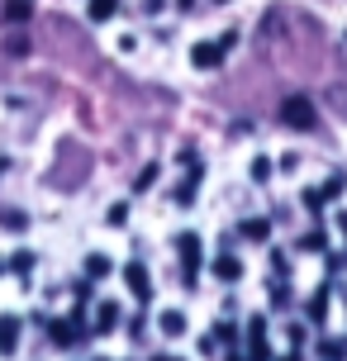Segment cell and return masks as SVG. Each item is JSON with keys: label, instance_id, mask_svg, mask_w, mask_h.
Returning a JSON list of instances; mask_svg holds the SVG:
<instances>
[{"label": "cell", "instance_id": "1", "mask_svg": "<svg viewBox=\"0 0 347 361\" xmlns=\"http://www.w3.org/2000/svg\"><path fill=\"white\" fill-rule=\"evenodd\" d=\"M281 119L291 128H314V105H310V95H286L281 100Z\"/></svg>", "mask_w": 347, "mask_h": 361}, {"label": "cell", "instance_id": "2", "mask_svg": "<svg viewBox=\"0 0 347 361\" xmlns=\"http://www.w3.org/2000/svg\"><path fill=\"white\" fill-rule=\"evenodd\" d=\"M176 252H181L185 286H195V271H200V238H195V233H181V238H176Z\"/></svg>", "mask_w": 347, "mask_h": 361}, {"label": "cell", "instance_id": "3", "mask_svg": "<svg viewBox=\"0 0 347 361\" xmlns=\"http://www.w3.org/2000/svg\"><path fill=\"white\" fill-rule=\"evenodd\" d=\"M219 62H224L219 38H214V43H195V48H190V67H200V72H214Z\"/></svg>", "mask_w": 347, "mask_h": 361}, {"label": "cell", "instance_id": "4", "mask_svg": "<svg viewBox=\"0 0 347 361\" xmlns=\"http://www.w3.org/2000/svg\"><path fill=\"white\" fill-rule=\"evenodd\" d=\"M248 343H252L248 361H272V352H267V319H252L248 324Z\"/></svg>", "mask_w": 347, "mask_h": 361}, {"label": "cell", "instance_id": "5", "mask_svg": "<svg viewBox=\"0 0 347 361\" xmlns=\"http://www.w3.org/2000/svg\"><path fill=\"white\" fill-rule=\"evenodd\" d=\"M19 328H24L19 314H0V352H5V357L19 347Z\"/></svg>", "mask_w": 347, "mask_h": 361}, {"label": "cell", "instance_id": "6", "mask_svg": "<svg viewBox=\"0 0 347 361\" xmlns=\"http://www.w3.org/2000/svg\"><path fill=\"white\" fill-rule=\"evenodd\" d=\"M48 338H53L57 347H72L76 338H81V324H76V319H53V324H48Z\"/></svg>", "mask_w": 347, "mask_h": 361}, {"label": "cell", "instance_id": "7", "mask_svg": "<svg viewBox=\"0 0 347 361\" xmlns=\"http://www.w3.org/2000/svg\"><path fill=\"white\" fill-rule=\"evenodd\" d=\"M124 281H128V290H133V300H147V295H152V281H147V271L138 267V262L124 267Z\"/></svg>", "mask_w": 347, "mask_h": 361}, {"label": "cell", "instance_id": "8", "mask_svg": "<svg viewBox=\"0 0 347 361\" xmlns=\"http://www.w3.org/2000/svg\"><path fill=\"white\" fill-rule=\"evenodd\" d=\"M214 276H219V281H229V286H233V281H243V262H238L233 252L214 257Z\"/></svg>", "mask_w": 347, "mask_h": 361}, {"label": "cell", "instance_id": "9", "mask_svg": "<svg viewBox=\"0 0 347 361\" xmlns=\"http://www.w3.org/2000/svg\"><path fill=\"white\" fill-rule=\"evenodd\" d=\"M238 233L248 238V243H267V238H272V219H243Z\"/></svg>", "mask_w": 347, "mask_h": 361}, {"label": "cell", "instance_id": "10", "mask_svg": "<svg viewBox=\"0 0 347 361\" xmlns=\"http://www.w3.org/2000/svg\"><path fill=\"white\" fill-rule=\"evenodd\" d=\"M0 15L10 19V24H29V19H34V5H29V0H5Z\"/></svg>", "mask_w": 347, "mask_h": 361}, {"label": "cell", "instance_id": "11", "mask_svg": "<svg viewBox=\"0 0 347 361\" xmlns=\"http://www.w3.org/2000/svg\"><path fill=\"white\" fill-rule=\"evenodd\" d=\"M86 15H91V24H110V19L119 15V0H91Z\"/></svg>", "mask_w": 347, "mask_h": 361}, {"label": "cell", "instance_id": "12", "mask_svg": "<svg viewBox=\"0 0 347 361\" xmlns=\"http://www.w3.org/2000/svg\"><path fill=\"white\" fill-rule=\"evenodd\" d=\"M119 328V305H100V314H95V333H114Z\"/></svg>", "mask_w": 347, "mask_h": 361}, {"label": "cell", "instance_id": "13", "mask_svg": "<svg viewBox=\"0 0 347 361\" xmlns=\"http://www.w3.org/2000/svg\"><path fill=\"white\" fill-rule=\"evenodd\" d=\"M162 333H166V338H181V333H185V314H181V309H166V314H162Z\"/></svg>", "mask_w": 347, "mask_h": 361}, {"label": "cell", "instance_id": "14", "mask_svg": "<svg viewBox=\"0 0 347 361\" xmlns=\"http://www.w3.org/2000/svg\"><path fill=\"white\" fill-rule=\"evenodd\" d=\"M110 257H100V252H91L86 257V276H91V281H100V276H110Z\"/></svg>", "mask_w": 347, "mask_h": 361}, {"label": "cell", "instance_id": "15", "mask_svg": "<svg viewBox=\"0 0 347 361\" xmlns=\"http://www.w3.org/2000/svg\"><path fill=\"white\" fill-rule=\"evenodd\" d=\"M24 224H29V219L19 214V209H0V228H10V233H24Z\"/></svg>", "mask_w": 347, "mask_h": 361}, {"label": "cell", "instance_id": "16", "mask_svg": "<svg viewBox=\"0 0 347 361\" xmlns=\"http://www.w3.org/2000/svg\"><path fill=\"white\" fill-rule=\"evenodd\" d=\"M324 314H329V290H314V300H310V319L319 324Z\"/></svg>", "mask_w": 347, "mask_h": 361}, {"label": "cell", "instance_id": "17", "mask_svg": "<svg viewBox=\"0 0 347 361\" xmlns=\"http://www.w3.org/2000/svg\"><path fill=\"white\" fill-rule=\"evenodd\" d=\"M324 357L329 361H347V338H329V343H324Z\"/></svg>", "mask_w": 347, "mask_h": 361}, {"label": "cell", "instance_id": "18", "mask_svg": "<svg viewBox=\"0 0 347 361\" xmlns=\"http://www.w3.org/2000/svg\"><path fill=\"white\" fill-rule=\"evenodd\" d=\"M252 180H257V185L272 180V157H252Z\"/></svg>", "mask_w": 347, "mask_h": 361}, {"label": "cell", "instance_id": "19", "mask_svg": "<svg viewBox=\"0 0 347 361\" xmlns=\"http://www.w3.org/2000/svg\"><path fill=\"white\" fill-rule=\"evenodd\" d=\"M300 247H305V252H324L329 238H324V233H305V238H300Z\"/></svg>", "mask_w": 347, "mask_h": 361}, {"label": "cell", "instance_id": "20", "mask_svg": "<svg viewBox=\"0 0 347 361\" xmlns=\"http://www.w3.org/2000/svg\"><path fill=\"white\" fill-rule=\"evenodd\" d=\"M5 53H10V57H29V38H10V43H5Z\"/></svg>", "mask_w": 347, "mask_h": 361}, {"label": "cell", "instance_id": "21", "mask_svg": "<svg viewBox=\"0 0 347 361\" xmlns=\"http://www.w3.org/2000/svg\"><path fill=\"white\" fill-rule=\"evenodd\" d=\"M300 200H305L310 209H324V200H329V195H324V185H319V190H305V195H300Z\"/></svg>", "mask_w": 347, "mask_h": 361}, {"label": "cell", "instance_id": "22", "mask_svg": "<svg viewBox=\"0 0 347 361\" xmlns=\"http://www.w3.org/2000/svg\"><path fill=\"white\" fill-rule=\"evenodd\" d=\"M214 338H219V343H238V328L233 324H214Z\"/></svg>", "mask_w": 347, "mask_h": 361}, {"label": "cell", "instance_id": "23", "mask_svg": "<svg viewBox=\"0 0 347 361\" xmlns=\"http://www.w3.org/2000/svg\"><path fill=\"white\" fill-rule=\"evenodd\" d=\"M343 185H347V176H343V171H338V176H329V185H324V195H343Z\"/></svg>", "mask_w": 347, "mask_h": 361}, {"label": "cell", "instance_id": "24", "mask_svg": "<svg viewBox=\"0 0 347 361\" xmlns=\"http://www.w3.org/2000/svg\"><path fill=\"white\" fill-rule=\"evenodd\" d=\"M152 180H157V166H143V171H138V180H133V185H138V190H147V185H152Z\"/></svg>", "mask_w": 347, "mask_h": 361}, {"label": "cell", "instance_id": "25", "mask_svg": "<svg viewBox=\"0 0 347 361\" xmlns=\"http://www.w3.org/2000/svg\"><path fill=\"white\" fill-rule=\"evenodd\" d=\"M105 219H110V224H124V219H128V204H110V214H105Z\"/></svg>", "mask_w": 347, "mask_h": 361}, {"label": "cell", "instance_id": "26", "mask_svg": "<svg viewBox=\"0 0 347 361\" xmlns=\"http://www.w3.org/2000/svg\"><path fill=\"white\" fill-rule=\"evenodd\" d=\"M162 5H166V0H143V10H147V15H162Z\"/></svg>", "mask_w": 347, "mask_h": 361}, {"label": "cell", "instance_id": "27", "mask_svg": "<svg viewBox=\"0 0 347 361\" xmlns=\"http://www.w3.org/2000/svg\"><path fill=\"white\" fill-rule=\"evenodd\" d=\"M333 105H338V109H343V114H347V95H333Z\"/></svg>", "mask_w": 347, "mask_h": 361}, {"label": "cell", "instance_id": "28", "mask_svg": "<svg viewBox=\"0 0 347 361\" xmlns=\"http://www.w3.org/2000/svg\"><path fill=\"white\" fill-rule=\"evenodd\" d=\"M176 10H195V0H176Z\"/></svg>", "mask_w": 347, "mask_h": 361}, {"label": "cell", "instance_id": "29", "mask_svg": "<svg viewBox=\"0 0 347 361\" xmlns=\"http://www.w3.org/2000/svg\"><path fill=\"white\" fill-rule=\"evenodd\" d=\"M338 228H343V233H347V209H343V214H338Z\"/></svg>", "mask_w": 347, "mask_h": 361}, {"label": "cell", "instance_id": "30", "mask_svg": "<svg viewBox=\"0 0 347 361\" xmlns=\"http://www.w3.org/2000/svg\"><path fill=\"white\" fill-rule=\"evenodd\" d=\"M224 361H248V357H238V352H229V357H224Z\"/></svg>", "mask_w": 347, "mask_h": 361}, {"label": "cell", "instance_id": "31", "mask_svg": "<svg viewBox=\"0 0 347 361\" xmlns=\"http://www.w3.org/2000/svg\"><path fill=\"white\" fill-rule=\"evenodd\" d=\"M281 361H295V352H291V357H281Z\"/></svg>", "mask_w": 347, "mask_h": 361}, {"label": "cell", "instance_id": "32", "mask_svg": "<svg viewBox=\"0 0 347 361\" xmlns=\"http://www.w3.org/2000/svg\"><path fill=\"white\" fill-rule=\"evenodd\" d=\"M214 5H229V0H214Z\"/></svg>", "mask_w": 347, "mask_h": 361}]
</instances>
